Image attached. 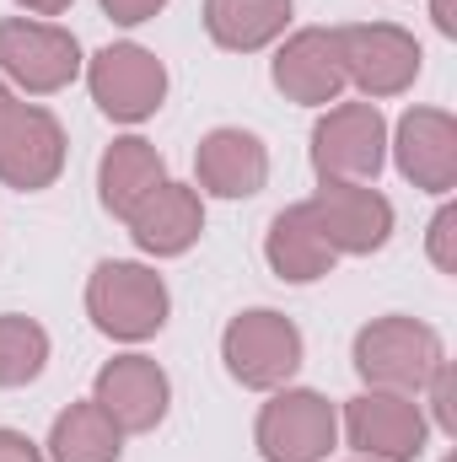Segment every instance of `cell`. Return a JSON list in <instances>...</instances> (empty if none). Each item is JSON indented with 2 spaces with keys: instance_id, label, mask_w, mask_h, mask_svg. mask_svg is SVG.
<instances>
[{
  "instance_id": "obj_13",
  "label": "cell",
  "mask_w": 457,
  "mask_h": 462,
  "mask_svg": "<svg viewBox=\"0 0 457 462\" xmlns=\"http://www.w3.org/2000/svg\"><path fill=\"white\" fill-rule=\"evenodd\" d=\"M269 81L302 103V108H329L344 92V65H340V32L334 27H302L275 49Z\"/></svg>"
},
{
  "instance_id": "obj_18",
  "label": "cell",
  "mask_w": 457,
  "mask_h": 462,
  "mask_svg": "<svg viewBox=\"0 0 457 462\" xmlns=\"http://www.w3.org/2000/svg\"><path fill=\"white\" fill-rule=\"evenodd\" d=\"M162 178H167L162 151L151 140H140V134H118L114 145L103 151V162H98V199H103L108 216L124 221Z\"/></svg>"
},
{
  "instance_id": "obj_26",
  "label": "cell",
  "mask_w": 457,
  "mask_h": 462,
  "mask_svg": "<svg viewBox=\"0 0 457 462\" xmlns=\"http://www.w3.org/2000/svg\"><path fill=\"white\" fill-rule=\"evenodd\" d=\"M431 22H436V32H442V38H457V11H452V0H431Z\"/></svg>"
},
{
  "instance_id": "obj_6",
  "label": "cell",
  "mask_w": 457,
  "mask_h": 462,
  "mask_svg": "<svg viewBox=\"0 0 457 462\" xmlns=\"http://www.w3.org/2000/svg\"><path fill=\"white\" fill-rule=\"evenodd\" d=\"M0 76L22 87L27 97L65 92L81 76V43L76 32L38 22V16H5L0 22Z\"/></svg>"
},
{
  "instance_id": "obj_16",
  "label": "cell",
  "mask_w": 457,
  "mask_h": 462,
  "mask_svg": "<svg viewBox=\"0 0 457 462\" xmlns=\"http://www.w3.org/2000/svg\"><path fill=\"white\" fill-rule=\"evenodd\" d=\"M194 172H200V189L216 194V199H253L269 183V151H264L258 134L221 124L200 140Z\"/></svg>"
},
{
  "instance_id": "obj_23",
  "label": "cell",
  "mask_w": 457,
  "mask_h": 462,
  "mask_svg": "<svg viewBox=\"0 0 457 462\" xmlns=\"http://www.w3.org/2000/svg\"><path fill=\"white\" fill-rule=\"evenodd\" d=\"M425 253L442 274H457V205H442L431 216V231H425Z\"/></svg>"
},
{
  "instance_id": "obj_27",
  "label": "cell",
  "mask_w": 457,
  "mask_h": 462,
  "mask_svg": "<svg viewBox=\"0 0 457 462\" xmlns=\"http://www.w3.org/2000/svg\"><path fill=\"white\" fill-rule=\"evenodd\" d=\"M22 11H33V16H60V11H70V0H16Z\"/></svg>"
},
{
  "instance_id": "obj_3",
  "label": "cell",
  "mask_w": 457,
  "mask_h": 462,
  "mask_svg": "<svg viewBox=\"0 0 457 462\" xmlns=\"http://www.w3.org/2000/svg\"><path fill=\"white\" fill-rule=\"evenodd\" d=\"M302 328L275 312V307H253V312H237L221 334V360H227L231 382L253 387V393H275L296 376L302 365Z\"/></svg>"
},
{
  "instance_id": "obj_5",
  "label": "cell",
  "mask_w": 457,
  "mask_h": 462,
  "mask_svg": "<svg viewBox=\"0 0 457 462\" xmlns=\"http://www.w3.org/2000/svg\"><path fill=\"white\" fill-rule=\"evenodd\" d=\"M253 441L264 462H323L340 441V409L312 387H275Z\"/></svg>"
},
{
  "instance_id": "obj_11",
  "label": "cell",
  "mask_w": 457,
  "mask_h": 462,
  "mask_svg": "<svg viewBox=\"0 0 457 462\" xmlns=\"http://www.w3.org/2000/svg\"><path fill=\"white\" fill-rule=\"evenodd\" d=\"M92 403L114 420L124 436H145L167 420L173 403V382L151 355H114L98 382H92Z\"/></svg>"
},
{
  "instance_id": "obj_12",
  "label": "cell",
  "mask_w": 457,
  "mask_h": 462,
  "mask_svg": "<svg viewBox=\"0 0 457 462\" xmlns=\"http://www.w3.org/2000/svg\"><path fill=\"white\" fill-rule=\"evenodd\" d=\"M307 210H312L318 231L329 236V247L334 253H350V258L377 253L393 236V205L371 183H323L307 199Z\"/></svg>"
},
{
  "instance_id": "obj_25",
  "label": "cell",
  "mask_w": 457,
  "mask_h": 462,
  "mask_svg": "<svg viewBox=\"0 0 457 462\" xmlns=\"http://www.w3.org/2000/svg\"><path fill=\"white\" fill-rule=\"evenodd\" d=\"M0 462H43V452H38L22 430H5V425H0Z\"/></svg>"
},
{
  "instance_id": "obj_4",
  "label": "cell",
  "mask_w": 457,
  "mask_h": 462,
  "mask_svg": "<svg viewBox=\"0 0 457 462\" xmlns=\"http://www.w3.org/2000/svg\"><path fill=\"white\" fill-rule=\"evenodd\" d=\"M387 162V118L377 103H334L312 124L318 183H377Z\"/></svg>"
},
{
  "instance_id": "obj_14",
  "label": "cell",
  "mask_w": 457,
  "mask_h": 462,
  "mask_svg": "<svg viewBox=\"0 0 457 462\" xmlns=\"http://www.w3.org/2000/svg\"><path fill=\"white\" fill-rule=\"evenodd\" d=\"M393 162L398 172L425 194L457 189V118L447 108H409L393 129Z\"/></svg>"
},
{
  "instance_id": "obj_30",
  "label": "cell",
  "mask_w": 457,
  "mask_h": 462,
  "mask_svg": "<svg viewBox=\"0 0 457 462\" xmlns=\"http://www.w3.org/2000/svg\"><path fill=\"white\" fill-rule=\"evenodd\" d=\"M447 462H452V457H447Z\"/></svg>"
},
{
  "instance_id": "obj_7",
  "label": "cell",
  "mask_w": 457,
  "mask_h": 462,
  "mask_svg": "<svg viewBox=\"0 0 457 462\" xmlns=\"http://www.w3.org/2000/svg\"><path fill=\"white\" fill-rule=\"evenodd\" d=\"M340 32V65L344 87H355L366 103L377 97H398L415 87L420 76V43L415 32L393 27V22H355V27H334Z\"/></svg>"
},
{
  "instance_id": "obj_1",
  "label": "cell",
  "mask_w": 457,
  "mask_h": 462,
  "mask_svg": "<svg viewBox=\"0 0 457 462\" xmlns=\"http://www.w3.org/2000/svg\"><path fill=\"white\" fill-rule=\"evenodd\" d=\"M447 360L442 334L420 318H404V312H387L377 323H366L355 334V371L366 387L377 393H409L420 398V387L431 382V371Z\"/></svg>"
},
{
  "instance_id": "obj_21",
  "label": "cell",
  "mask_w": 457,
  "mask_h": 462,
  "mask_svg": "<svg viewBox=\"0 0 457 462\" xmlns=\"http://www.w3.org/2000/svg\"><path fill=\"white\" fill-rule=\"evenodd\" d=\"M49 365V334L43 323L22 312H0V387H27Z\"/></svg>"
},
{
  "instance_id": "obj_29",
  "label": "cell",
  "mask_w": 457,
  "mask_h": 462,
  "mask_svg": "<svg viewBox=\"0 0 457 462\" xmlns=\"http://www.w3.org/2000/svg\"><path fill=\"white\" fill-rule=\"evenodd\" d=\"M360 462H371V457H360Z\"/></svg>"
},
{
  "instance_id": "obj_9",
  "label": "cell",
  "mask_w": 457,
  "mask_h": 462,
  "mask_svg": "<svg viewBox=\"0 0 457 462\" xmlns=\"http://www.w3.org/2000/svg\"><path fill=\"white\" fill-rule=\"evenodd\" d=\"M87 87H92V103L114 124H140L167 97V65L140 43H108L92 54Z\"/></svg>"
},
{
  "instance_id": "obj_22",
  "label": "cell",
  "mask_w": 457,
  "mask_h": 462,
  "mask_svg": "<svg viewBox=\"0 0 457 462\" xmlns=\"http://www.w3.org/2000/svg\"><path fill=\"white\" fill-rule=\"evenodd\" d=\"M420 393L431 398V414H425V420H431L442 436H457V376H452V360H442Z\"/></svg>"
},
{
  "instance_id": "obj_2",
  "label": "cell",
  "mask_w": 457,
  "mask_h": 462,
  "mask_svg": "<svg viewBox=\"0 0 457 462\" xmlns=\"http://www.w3.org/2000/svg\"><path fill=\"white\" fill-rule=\"evenodd\" d=\"M167 312H173V296H167L162 274L135 258H108L87 280V318L98 323V334H108L118 345H140V339L162 334Z\"/></svg>"
},
{
  "instance_id": "obj_8",
  "label": "cell",
  "mask_w": 457,
  "mask_h": 462,
  "mask_svg": "<svg viewBox=\"0 0 457 462\" xmlns=\"http://www.w3.org/2000/svg\"><path fill=\"white\" fill-rule=\"evenodd\" d=\"M425 436H431L425 403H415L409 393L366 387L360 398L344 403V441L371 462H415L425 452Z\"/></svg>"
},
{
  "instance_id": "obj_10",
  "label": "cell",
  "mask_w": 457,
  "mask_h": 462,
  "mask_svg": "<svg viewBox=\"0 0 457 462\" xmlns=\"http://www.w3.org/2000/svg\"><path fill=\"white\" fill-rule=\"evenodd\" d=\"M65 172V129L38 103H11L0 118V183L38 194Z\"/></svg>"
},
{
  "instance_id": "obj_17",
  "label": "cell",
  "mask_w": 457,
  "mask_h": 462,
  "mask_svg": "<svg viewBox=\"0 0 457 462\" xmlns=\"http://www.w3.org/2000/svg\"><path fill=\"white\" fill-rule=\"evenodd\" d=\"M264 258H269L275 280H285V285H312V280L334 274V258H340V253L329 247V236L318 231L307 199H302V205H285V210L269 221Z\"/></svg>"
},
{
  "instance_id": "obj_19",
  "label": "cell",
  "mask_w": 457,
  "mask_h": 462,
  "mask_svg": "<svg viewBox=\"0 0 457 462\" xmlns=\"http://www.w3.org/2000/svg\"><path fill=\"white\" fill-rule=\"evenodd\" d=\"M296 0H205V32L227 54H258L285 38Z\"/></svg>"
},
{
  "instance_id": "obj_24",
  "label": "cell",
  "mask_w": 457,
  "mask_h": 462,
  "mask_svg": "<svg viewBox=\"0 0 457 462\" xmlns=\"http://www.w3.org/2000/svg\"><path fill=\"white\" fill-rule=\"evenodd\" d=\"M98 5L114 16L118 27H140V22H151V16H156L167 0H98Z\"/></svg>"
},
{
  "instance_id": "obj_20",
  "label": "cell",
  "mask_w": 457,
  "mask_h": 462,
  "mask_svg": "<svg viewBox=\"0 0 457 462\" xmlns=\"http://www.w3.org/2000/svg\"><path fill=\"white\" fill-rule=\"evenodd\" d=\"M118 452H124V430L92 398L70 403L49 430V462H118Z\"/></svg>"
},
{
  "instance_id": "obj_15",
  "label": "cell",
  "mask_w": 457,
  "mask_h": 462,
  "mask_svg": "<svg viewBox=\"0 0 457 462\" xmlns=\"http://www.w3.org/2000/svg\"><path fill=\"white\" fill-rule=\"evenodd\" d=\"M124 226H129V236H135L140 253H151V258H178V253H189V247L200 242V231H205V199H200V189L162 178V183L124 216Z\"/></svg>"
},
{
  "instance_id": "obj_28",
  "label": "cell",
  "mask_w": 457,
  "mask_h": 462,
  "mask_svg": "<svg viewBox=\"0 0 457 462\" xmlns=\"http://www.w3.org/2000/svg\"><path fill=\"white\" fill-rule=\"evenodd\" d=\"M11 103H16V97H11V87L0 81V118H5V108H11Z\"/></svg>"
}]
</instances>
